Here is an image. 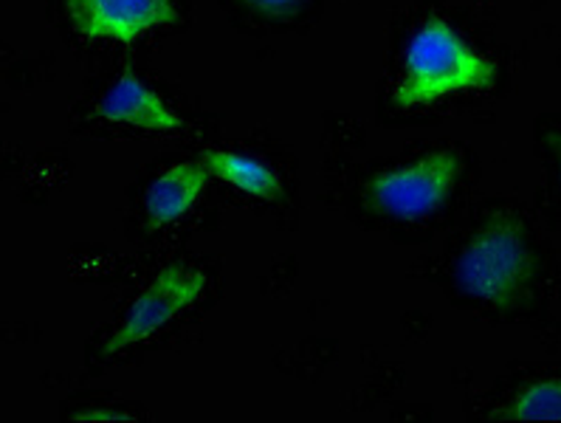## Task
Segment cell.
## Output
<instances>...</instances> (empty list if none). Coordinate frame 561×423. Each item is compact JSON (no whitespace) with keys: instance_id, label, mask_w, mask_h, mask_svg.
Wrapping results in <instances>:
<instances>
[{"instance_id":"6da1fadb","label":"cell","mask_w":561,"mask_h":423,"mask_svg":"<svg viewBox=\"0 0 561 423\" xmlns=\"http://www.w3.org/2000/svg\"><path fill=\"white\" fill-rule=\"evenodd\" d=\"M403 68L407 73L392 91L398 107L432 105L443 96L496 85V62L474 52L443 18L423 21L412 34Z\"/></svg>"},{"instance_id":"7a4b0ae2","label":"cell","mask_w":561,"mask_h":423,"mask_svg":"<svg viewBox=\"0 0 561 423\" xmlns=\"http://www.w3.org/2000/svg\"><path fill=\"white\" fill-rule=\"evenodd\" d=\"M536 258L525 226L511 211H496L474 232L457 258L455 279L462 294L508 311L530 288Z\"/></svg>"},{"instance_id":"3957f363","label":"cell","mask_w":561,"mask_h":423,"mask_svg":"<svg viewBox=\"0 0 561 423\" xmlns=\"http://www.w3.org/2000/svg\"><path fill=\"white\" fill-rule=\"evenodd\" d=\"M462 172L460 152L435 150L398 170L381 172L367 184L364 198L370 209L398 220L430 218L455 192Z\"/></svg>"},{"instance_id":"277c9868","label":"cell","mask_w":561,"mask_h":423,"mask_svg":"<svg viewBox=\"0 0 561 423\" xmlns=\"http://www.w3.org/2000/svg\"><path fill=\"white\" fill-rule=\"evenodd\" d=\"M204 288L206 277L201 272H192L181 263L167 265L164 272L156 274L152 283L136 297V302L127 308L122 328L105 344V356H116L133 344L145 342L147 336L161 331L172 319H179L181 313H186L192 305L198 302Z\"/></svg>"},{"instance_id":"5b68a950","label":"cell","mask_w":561,"mask_h":423,"mask_svg":"<svg viewBox=\"0 0 561 423\" xmlns=\"http://www.w3.org/2000/svg\"><path fill=\"white\" fill-rule=\"evenodd\" d=\"M73 28L88 41L133 43L152 28L172 26L179 12L172 0H66Z\"/></svg>"},{"instance_id":"8992f818","label":"cell","mask_w":561,"mask_h":423,"mask_svg":"<svg viewBox=\"0 0 561 423\" xmlns=\"http://www.w3.org/2000/svg\"><path fill=\"white\" fill-rule=\"evenodd\" d=\"M96 116L122 125H136L145 130L172 133L181 130V116L161 100L159 93L147 88L133 71H125L113 82L111 91L96 105Z\"/></svg>"},{"instance_id":"52a82bcc","label":"cell","mask_w":561,"mask_h":423,"mask_svg":"<svg viewBox=\"0 0 561 423\" xmlns=\"http://www.w3.org/2000/svg\"><path fill=\"white\" fill-rule=\"evenodd\" d=\"M209 167L201 161H181L152 181L145 195V215L150 226H170L198 204L209 184Z\"/></svg>"},{"instance_id":"ba28073f","label":"cell","mask_w":561,"mask_h":423,"mask_svg":"<svg viewBox=\"0 0 561 423\" xmlns=\"http://www.w3.org/2000/svg\"><path fill=\"white\" fill-rule=\"evenodd\" d=\"M204 164L215 179L226 181L234 190L245 192L251 198L277 201L283 198V181L268 164L257 161L254 156L234 150H209L204 156Z\"/></svg>"},{"instance_id":"9c48e42d","label":"cell","mask_w":561,"mask_h":423,"mask_svg":"<svg viewBox=\"0 0 561 423\" xmlns=\"http://www.w3.org/2000/svg\"><path fill=\"white\" fill-rule=\"evenodd\" d=\"M494 418H508V421H561V376L528 384L505 410H496Z\"/></svg>"},{"instance_id":"30bf717a","label":"cell","mask_w":561,"mask_h":423,"mask_svg":"<svg viewBox=\"0 0 561 423\" xmlns=\"http://www.w3.org/2000/svg\"><path fill=\"white\" fill-rule=\"evenodd\" d=\"M251 9H257V12L271 14V18H288L299 9L302 0H245Z\"/></svg>"},{"instance_id":"8fae6325","label":"cell","mask_w":561,"mask_h":423,"mask_svg":"<svg viewBox=\"0 0 561 423\" xmlns=\"http://www.w3.org/2000/svg\"><path fill=\"white\" fill-rule=\"evenodd\" d=\"M73 421H80V423H96V421H133V415H127V412L100 410V412H82V415H73Z\"/></svg>"},{"instance_id":"7c38bea8","label":"cell","mask_w":561,"mask_h":423,"mask_svg":"<svg viewBox=\"0 0 561 423\" xmlns=\"http://www.w3.org/2000/svg\"><path fill=\"white\" fill-rule=\"evenodd\" d=\"M556 145H559V156H561V139H556Z\"/></svg>"}]
</instances>
